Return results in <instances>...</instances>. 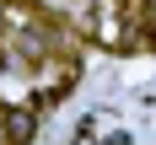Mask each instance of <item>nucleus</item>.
Listing matches in <instances>:
<instances>
[{
    "label": "nucleus",
    "instance_id": "obj_1",
    "mask_svg": "<svg viewBox=\"0 0 156 145\" xmlns=\"http://www.w3.org/2000/svg\"><path fill=\"white\" fill-rule=\"evenodd\" d=\"M92 38L108 48H135L140 27H135V0H97L92 11Z\"/></svg>",
    "mask_w": 156,
    "mask_h": 145
},
{
    "label": "nucleus",
    "instance_id": "obj_2",
    "mask_svg": "<svg viewBox=\"0 0 156 145\" xmlns=\"http://www.w3.org/2000/svg\"><path fill=\"white\" fill-rule=\"evenodd\" d=\"M0 118H5V145H22V140H32V113H27V108H5Z\"/></svg>",
    "mask_w": 156,
    "mask_h": 145
}]
</instances>
